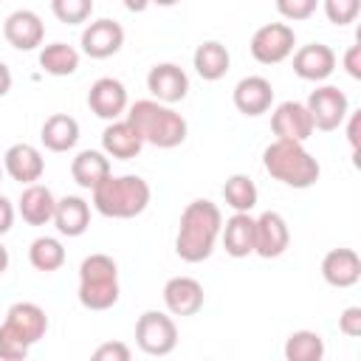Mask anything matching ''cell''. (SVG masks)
Here are the masks:
<instances>
[{
  "label": "cell",
  "mask_w": 361,
  "mask_h": 361,
  "mask_svg": "<svg viewBox=\"0 0 361 361\" xmlns=\"http://www.w3.org/2000/svg\"><path fill=\"white\" fill-rule=\"evenodd\" d=\"M220 228H223V214L217 203L203 197L186 203V209L180 212L178 234H175V254L189 265L209 259L220 240Z\"/></svg>",
  "instance_id": "6da1fadb"
},
{
  "label": "cell",
  "mask_w": 361,
  "mask_h": 361,
  "mask_svg": "<svg viewBox=\"0 0 361 361\" xmlns=\"http://www.w3.org/2000/svg\"><path fill=\"white\" fill-rule=\"evenodd\" d=\"M127 121L141 133L144 144H152L158 149H175L186 141L189 124L186 118L158 99H138L127 107Z\"/></svg>",
  "instance_id": "7a4b0ae2"
},
{
  "label": "cell",
  "mask_w": 361,
  "mask_h": 361,
  "mask_svg": "<svg viewBox=\"0 0 361 361\" xmlns=\"http://www.w3.org/2000/svg\"><path fill=\"white\" fill-rule=\"evenodd\" d=\"M93 192V209L102 217H113V220H130L138 217L149 200H152V189L141 175H107Z\"/></svg>",
  "instance_id": "3957f363"
},
{
  "label": "cell",
  "mask_w": 361,
  "mask_h": 361,
  "mask_svg": "<svg viewBox=\"0 0 361 361\" xmlns=\"http://www.w3.org/2000/svg\"><path fill=\"white\" fill-rule=\"evenodd\" d=\"M48 316L34 302H14L0 324V361H23L31 347L45 338Z\"/></svg>",
  "instance_id": "277c9868"
},
{
  "label": "cell",
  "mask_w": 361,
  "mask_h": 361,
  "mask_svg": "<svg viewBox=\"0 0 361 361\" xmlns=\"http://www.w3.org/2000/svg\"><path fill=\"white\" fill-rule=\"evenodd\" d=\"M262 166L274 180L290 189H310L322 175L319 161L305 149V144L285 138H276L262 149Z\"/></svg>",
  "instance_id": "5b68a950"
},
{
  "label": "cell",
  "mask_w": 361,
  "mask_h": 361,
  "mask_svg": "<svg viewBox=\"0 0 361 361\" xmlns=\"http://www.w3.org/2000/svg\"><path fill=\"white\" fill-rule=\"evenodd\" d=\"M118 265L107 254H90L79 265V305L87 310H110L118 302Z\"/></svg>",
  "instance_id": "8992f818"
},
{
  "label": "cell",
  "mask_w": 361,
  "mask_h": 361,
  "mask_svg": "<svg viewBox=\"0 0 361 361\" xmlns=\"http://www.w3.org/2000/svg\"><path fill=\"white\" fill-rule=\"evenodd\" d=\"M135 344L144 355L164 358L178 347V324L164 310H144L135 322Z\"/></svg>",
  "instance_id": "52a82bcc"
},
{
  "label": "cell",
  "mask_w": 361,
  "mask_h": 361,
  "mask_svg": "<svg viewBox=\"0 0 361 361\" xmlns=\"http://www.w3.org/2000/svg\"><path fill=\"white\" fill-rule=\"evenodd\" d=\"M296 34L288 23H265L251 34L248 51L259 65H279L293 54Z\"/></svg>",
  "instance_id": "ba28073f"
},
{
  "label": "cell",
  "mask_w": 361,
  "mask_h": 361,
  "mask_svg": "<svg viewBox=\"0 0 361 361\" xmlns=\"http://www.w3.org/2000/svg\"><path fill=\"white\" fill-rule=\"evenodd\" d=\"M305 107H307V113L313 118V127L322 130V133L338 130L347 121V113H350L347 93L338 90L336 85H319L316 90H310Z\"/></svg>",
  "instance_id": "9c48e42d"
},
{
  "label": "cell",
  "mask_w": 361,
  "mask_h": 361,
  "mask_svg": "<svg viewBox=\"0 0 361 361\" xmlns=\"http://www.w3.org/2000/svg\"><path fill=\"white\" fill-rule=\"evenodd\" d=\"M290 245V228L288 220L279 212H262L254 217V254L262 259H276Z\"/></svg>",
  "instance_id": "30bf717a"
},
{
  "label": "cell",
  "mask_w": 361,
  "mask_h": 361,
  "mask_svg": "<svg viewBox=\"0 0 361 361\" xmlns=\"http://www.w3.org/2000/svg\"><path fill=\"white\" fill-rule=\"evenodd\" d=\"M82 54L90 56V59H107L113 54L121 51L124 45V28L121 23L110 20V17H102V20H93L85 25L82 31Z\"/></svg>",
  "instance_id": "8fae6325"
},
{
  "label": "cell",
  "mask_w": 361,
  "mask_h": 361,
  "mask_svg": "<svg viewBox=\"0 0 361 361\" xmlns=\"http://www.w3.org/2000/svg\"><path fill=\"white\" fill-rule=\"evenodd\" d=\"M87 107L93 116L104 118V121H116L127 113L130 107V99H127V87L113 79V76H102L90 85L87 90Z\"/></svg>",
  "instance_id": "7c38bea8"
},
{
  "label": "cell",
  "mask_w": 361,
  "mask_h": 361,
  "mask_svg": "<svg viewBox=\"0 0 361 361\" xmlns=\"http://www.w3.org/2000/svg\"><path fill=\"white\" fill-rule=\"evenodd\" d=\"M3 37L17 51H34L45 39V23L31 8H17L3 23Z\"/></svg>",
  "instance_id": "4fadbf2b"
},
{
  "label": "cell",
  "mask_w": 361,
  "mask_h": 361,
  "mask_svg": "<svg viewBox=\"0 0 361 361\" xmlns=\"http://www.w3.org/2000/svg\"><path fill=\"white\" fill-rule=\"evenodd\" d=\"M147 90L152 93V99L164 104H175L189 93V76L175 62H158L147 73Z\"/></svg>",
  "instance_id": "5bb4252c"
},
{
  "label": "cell",
  "mask_w": 361,
  "mask_h": 361,
  "mask_svg": "<svg viewBox=\"0 0 361 361\" xmlns=\"http://www.w3.org/2000/svg\"><path fill=\"white\" fill-rule=\"evenodd\" d=\"M271 130H274L276 138L302 141V144L316 133L305 102H282V104H276V110L271 113Z\"/></svg>",
  "instance_id": "9a60e30c"
},
{
  "label": "cell",
  "mask_w": 361,
  "mask_h": 361,
  "mask_svg": "<svg viewBox=\"0 0 361 361\" xmlns=\"http://www.w3.org/2000/svg\"><path fill=\"white\" fill-rule=\"evenodd\" d=\"M3 172H6L11 180L28 186V183H37V180L42 178V172H45V158H42V152H39L34 144L20 141V144H11V147L6 149V155H3Z\"/></svg>",
  "instance_id": "2e32d148"
},
{
  "label": "cell",
  "mask_w": 361,
  "mask_h": 361,
  "mask_svg": "<svg viewBox=\"0 0 361 361\" xmlns=\"http://www.w3.org/2000/svg\"><path fill=\"white\" fill-rule=\"evenodd\" d=\"M336 71V51L324 42L302 45L293 54V73L305 82H324Z\"/></svg>",
  "instance_id": "e0dca14e"
},
{
  "label": "cell",
  "mask_w": 361,
  "mask_h": 361,
  "mask_svg": "<svg viewBox=\"0 0 361 361\" xmlns=\"http://www.w3.org/2000/svg\"><path fill=\"white\" fill-rule=\"evenodd\" d=\"M231 102L234 107L243 113V116H262L271 110L274 104V87L265 76H243L237 85H234V93H231Z\"/></svg>",
  "instance_id": "ac0fdd59"
},
{
  "label": "cell",
  "mask_w": 361,
  "mask_h": 361,
  "mask_svg": "<svg viewBox=\"0 0 361 361\" xmlns=\"http://www.w3.org/2000/svg\"><path fill=\"white\" fill-rule=\"evenodd\" d=\"M203 285L195 276H172L164 285V305L172 316H195L203 307Z\"/></svg>",
  "instance_id": "d6986e66"
},
{
  "label": "cell",
  "mask_w": 361,
  "mask_h": 361,
  "mask_svg": "<svg viewBox=\"0 0 361 361\" xmlns=\"http://www.w3.org/2000/svg\"><path fill=\"white\" fill-rule=\"evenodd\" d=\"M141 149H144V138H141V133L127 118H116V121H110L104 127V133H102V152L107 158L130 161Z\"/></svg>",
  "instance_id": "ffe728a7"
},
{
  "label": "cell",
  "mask_w": 361,
  "mask_h": 361,
  "mask_svg": "<svg viewBox=\"0 0 361 361\" xmlns=\"http://www.w3.org/2000/svg\"><path fill=\"white\" fill-rule=\"evenodd\" d=\"M322 279L330 288H353L361 279V257L353 248H333L322 257Z\"/></svg>",
  "instance_id": "44dd1931"
},
{
  "label": "cell",
  "mask_w": 361,
  "mask_h": 361,
  "mask_svg": "<svg viewBox=\"0 0 361 361\" xmlns=\"http://www.w3.org/2000/svg\"><path fill=\"white\" fill-rule=\"evenodd\" d=\"M51 223L56 226V231L62 237H82L90 226V203L79 195H65L56 200Z\"/></svg>",
  "instance_id": "7402d4cb"
},
{
  "label": "cell",
  "mask_w": 361,
  "mask_h": 361,
  "mask_svg": "<svg viewBox=\"0 0 361 361\" xmlns=\"http://www.w3.org/2000/svg\"><path fill=\"white\" fill-rule=\"evenodd\" d=\"M54 209H56V197L42 183H28L17 200V212L28 226H48L54 220Z\"/></svg>",
  "instance_id": "603a6c76"
},
{
  "label": "cell",
  "mask_w": 361,
  "mask_h": 361,
  "mask_svg": "<svg viewBox=\"0 0 361 361\" xmlns=\"http://www.w3.org/2000/svg\"><path fill=\"white\" fill-rule=\"evenodd\" d=\"M220 240L228 257L243 259L248 254H254V217L251 212H234L223 228H220Z\"/></svg>",
  "instance_id": "cb8c5ba5"
},
{
  "label": "cell",
  "mask_w": 361,
  "mask_h": 361,
  "mask_svg": "<svg viewBox=\"0 0 361 361\" xmlns=\"http://www.w3.org/2000/svg\"><path fill=\"white\" fill-rule=\"evenodd\" d=\"M39 141L51 152H68L79 141V121L68 113H54L39 127Z\"/></svg>",
  "instance_id": "d4e9b609"
},
{
  "label": "cell",
  "mask_w": 361,
  "mask_h": 361,
  "mask_svg": "<svg viewBox=\"0 0 361 361\" xmlns=\"http://www.w3.org/2000/svg\"><path fill=\"white\" fill-rule=\"evenodd\" d=\"M192 65H195V71H197V76H200L203 82H217V79H223V76L228 73V68H231V54H228V48H226L223 42L206 39V42H200V45L195 48Z\"/></svg>",
  "instance_id": "484cf974"
},
{
  "label": "cell",
  "mask_w": 361,
  "mask_h": 361,
  "mask_svg": "<svg viewBox=\"0 0 361 361\" xmlns=\"http://www.w3.org/2000/svg\"><path fill=\"white\" fill-rule=\"evenodd\" d=\"M110 175V158L99 149H82L71 161V178L82 189H96Z\"/></svg>",
  "instance_id": "4316f807"
},
{
  "label": "cell",
  "mask_w": 361,
  "mask_h": 361,
  "mask_svg": "<svg viewBox=\"0 0 361 361\" xmlns=\"http://www.w3.org/2000/svg\"><path fill=\"white\" fill-rule=\"evenodd\" d=\"M39 68L51 76H71L79 68V51L68 42H51L39 51Z\"/></svg>",
  "instance_id": "83f0119b"
},
{
  "label": "cell",
  "mask_w": 361,
  "mask_h": 361,
  "mask_svg": "<svg viewBox=\"0 0 361 361\" xmlns=\"http://www.w3.org/2000/svg\"><path fill=\"white\" fill-rule=\"evenodd\" d=\"M288 361H322L324 358V338L316 330H293L285 341Z\"/></svg>",
  "instance_id": "f1b7e54d"
},
{
  "label": "cell",
  "mask_w": 361,
  "mask_h": 361,
  "mask_svg": "<svg viewBox=\"0 0 361 361\" xmlns=\"http://www.w3.org/2000/svg\"><path fill=\"white\" fill-rule=\"evenodd\" d=\"M257 197H259L257 183H254L248 175L237 172V175L226 178V183H223V200H226V206H231L234 212H251V209L257 206Z\"/></svg>",
  "instance_id": "f546056e"
},
{
  "label": "cell",
  "mask_w": 361,
  "mask_h": 361,
  "mask_svg": "<svg viewBox=\"0 0 361 361\" xmlns=\"http://www.w3.org/2000/svg\"><path fill=\"white\" fill-rule=\"evenodd\" d=\"M28 262L42 274L59 271L65 265V245L56 237H37L28 248Z\"/></svg>",
  "instance_id": "4dcf8cb0"
},
{
  "label": "cell",
  "mask_w": 361,
  "mask_h": 361,
  "mask_svg": "<svg viewBox=\"0 0 361 361\" xmlns=\"http://www.w3.org/2000/svg\"><path fill=\"white\" fill-rule=\"evenodd\" d=\"M51 11L65 25L87 23L93 14V0H51Z\"/></svg>",
  "instance_id": "1f68e13d"
},
{
  "label": "cell",
  "mask_w": 361,
  "mask_h": 361,
  "mask_svg": "<svg viewBox=\"0 0 361 361\" xmlns=\"http://www.w3.org/2000/svg\"><path fill=\"white\" fill-rule=\"evenodd\" d=\"M322 8L333 25H350L361 14V0H322Z\"/></svg>",
  "instance_id": "d6a6232c"
},
{
  "label": "cell",
  "mask_w": 361,
  "mask_h": 361,
  "mask_svg": "<svg viewBox=\"0 0 361 361\" xmlns=\"http://www.w3.org/2000/svg\"><path fill=\"white\" fill-rule=\"evenodd\" d=\"M316 6H319V0H276V11L290 23L310 20L316 14Z\"/></svg>",
  "instance_id": "836d02e7"
},
{
  "label": "cell",
  "mask_w": 361,
  "mask_h": 361,
  "mask_svg": "<svg viewBox=\"0 0 361 361\" xmlns=\"http://www.w3.org/2000/svg\"><path fill=\"white\" fill-rule=\"evenodd\" d=\"M130 347L124 341H104L93 350V361H130Z\"/></svg>",
  "instance_id": "e575fe53"
},
{
  "label": "cell",
  "mask_w": 361,
  "mask_h": 361,
  "mask_svg": "<svg viewBox=\"0 0 361 361\" xmlns=\"http://www.w3.org/2000/svg\"><path fill=\"white\" fill-rule=\"evenodd\" d=\"M338 330H341L344 336H350V338H358V336H361V307H358V305H350V307L341 310V316H338Z\"/></svg>",
  "instance_id": "d590c367"
},
{
  "label": "cell",
  "mask_w": 361,
  "mask_h": 361,
  "mask_svg": "<svg viewBox=\"0 0 361 361\" xmlns=\"http://www.w3.org/2000/svg\"><path fill=\"white\" fill-rule=\"evenodd\" d=\"M344 68L353 79H361V45H350L344 54Z\"/></svg>",
  "instance_id": "8d00e7d4"
},
{
  "label": "cell",
  "mask_w": 361,
  "mask_h": 361,
  "mask_svg": "<svg viewBox=\"0 0 361 361\" xmlns=\"http://www.w3.org/2000/svg\"><path fill=\"white\" fill-rule=\"evenodd\" d=\"M11 226H14V203L6 195H0V234H8Z\"/></svg>",
  "instance_id": "74e56055"
},
{
  "label": "cell",
  "mask_w": 361,
  "mask_h": 361,
  "mask_svg": "<svg viewBox=\"0 0 361 361\" xmlns=\"http://www.w3.org/2000/svg\"><path fill=\"white\" fill-rule=\"evenodd\" d=\"M347 141L353 147V152L358 149V124H361V113H347Z\"/></svg>",
  "instance_id": "f35d334b"
},
{
  "label": "cell",
  "mask_w": 361,
  "mask_h": 361,
  "mask_svg": "<svg viewBox=\"0 0 361 361\" xmlns=\"http://www.w3.org/2000/svg\"><path fill=\"white\" fill-rule=\"evenodd\" d=\"M11 82H14V79H11L8 65H6V62H0V99H3V96L11 90Z\"/></svg>",
  "instance_id": "ab89813d"
},
{
  "label": "cell",
  "mask_w": 361,
  "mask_h": 361,
  "mask_svg": "<svg viewBox=\"0 0 361 361\" xmlns=\"http://www.w3.org/2000/svg\"><path fill=\"white\" fill-rule=\"evenodd\" d=\"M147 6H149V0H124V8L127 11H135V14H141Z\"/></svg>",
  "instance_id": "60d3db41"
},
{
  "label": "cell",
  "mask_w": 361,
  "mask_h": 361,
  "mask_svg": "<svg viewBox=\"0 0 361 361\" xmlns=\"http://www.w3.org/2000/svg\"><path fill=\"white\" fill-rule=\"evenodd\" d=\"M8 271V251H6V245L0 243V276Z\"/></svg>",
  "instance_id": "b9f144b4"
},
{
  "label": "cell",
  "mask_w": 361,
  "mask_h": 361,
  "mask_svg": "<svg viewBox=\"0 0 361 361\" xmlns=\"http://www.w3.org/2000/svg\"><path fill=\"white\" fill-rule=\"evenodd\" d=\"M149 3H155V6H164V8H169V6H175V3H180V0H149Z\"/></svg>",
  "instance_id": "7bdbcfd3"
},
{
  "label": "cell",
  "mask_w": 361,
  "mask_h": 361,
  "mask_svg": "<svg viewBox=\"0 0 361 361\" xmlns=\"http://www.w3.org/2000/svg\"><path fill=\"white\" fill-rule=\"evenodd\" d=\"M0 180H3V166H0Z\"/></svg>",
  "instance_id": "ee69618b"
}]
</instances>
